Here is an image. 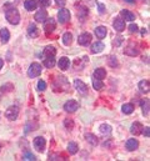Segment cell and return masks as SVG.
I'll use <instances>...</instances> for the list:
<instances>
[{"label":"cell","instance_id":"cell-20","mask_svg":"<svg viewBox=\"0 0 150 161\" xmlns=\"http://www.w3.org/2000/svg\"><path fill=\"white\" fill-rule=\"evenodd\" d=\"M0 39H1V43L3 44H6L10 39V33L8 29H1L0 30Z\"/></svg>","mask_w":150,"mask_h":161},{"label":"cell","instance_id":"cell-26","mask_svg":"<svg viewBox=\"0 0 150 161\" xmlns=\"http://www.w3.org/2000/svg\"><path fill=\"white\" fill-rule=\"evenodd\" d=\"M68 151H69V154H70V155H75V154L79 151V146H78V144H76V143H74V141L69 143V145H68Z\"/></svg>","mask_w":150,"mask_h":161},{"label":"cell","instance_id":"cell-45","mask_svg":"<svg viewBox=\"0 0 150 161\" xmlns=\"http://www.w3.org/2000/svg\"><path fill=\"white\" fill-rule=\"evenodd\" d=\"M3 65H4V60H3L1 58H0V69L3 68Z\"/></svg>","mask_w":150,"mask_h":161},{"label":"cell","instance_id":"cell-41","mask_svg":"<svg viewBox=\"0 0 150 161\" xmlns=\"http://www.w3.org/2000/svg\"><path fill=\"white\" fill-rule=\"evenodd\" d=\"M129 31H130V33H137V31H138V25H137V24H132V25L129 26Z\"/></svg>","mask_w":150,"mask_h":161},{"label":"cell","instance_id":"cell-3","mask_svg":"<svg viewBox=\"0 0 150 161\" xmlns=\"http://www.w3.org/2000/svg\"><path fill=\"white\" fill-rule=\"evenodd\" d=\"M5 116H6L9 120H11V121L16 120V119H18V116H19V107H18V106H15V105H13V106L8 107V109H6V111H5Z\"/></svg>","mask_w":150,"mask_h":161},{"label":"cell","instance_id":"cell-43","mask_svg":"<svg viewBox=\"0 0 150 161\" xmlns=\"http://www.w3.org/2000/svg\"><path fill=\"white\" fill-rule=\"evenodd\" d=\"M99 11H100V14L105 13V5L104 4H99Z\"/></svg>","mask_w":150,"mask_h":161},{"label":"cell","instance_id":"cell-12","mask_svg":"<svg viewBox=\"0 0 150 161\" xmlns=\"http://www.w3.org/2000/svg\"><path fill=\"white\" fill-rule=\"evenodd\" d=\"M143 127H144V126H143L140 122H134V124L130 126V132H132L133 135L138 136V135H140V134H142Z\"/></svg>","mask_w":150,"mask_h":161},{"label":"cell","instance_id":"cell-2","mask_svg":"<svg viewBox=\"0 0 150 161\" xmlns=\"http://www.w3.org/2000/svg\"><path fill=\"white\" fill-rule=\"evenodd\" d=\"M28 74H29L30 78H38V76L41 74V65H40L39 63H33V64L29 66Z\"/></svg>","mask_w":150,"mask_h":161},{"label":"cell","instance_id":"cell-28","mask_svg":"<svg viewBox=\"0 0 150 161\" xmlns=\"http://www.w3.org/2000/svg\"><path fill=\"white\" fill-rule=\"evenodd\" d=\"M63 43H64L65 46L71 45V43H73V35H71L70 33H65V34L63 35Z\"/></svg>","mask_w":150,"mask_h":161},{"label":"cell","instance_id":"cell-9","mask_svg":"<svg viewBox=\"0 0 150 161\" xmlns=\"http://www.w3.org/2000/svg\"><path fill=\"white\" fill-rule=\"evenodd\" d=\"M113 26H114V29H115L118 33H122L123 30H125V21H124V19H122V18H115V20H114V23H113Z\"/></svg>","mask_w":150,"mask_h":161},{"label":"cell","instance_id":"cell-34","mask_svg":"<svg viewBox=\"0 0 150 161\" xmlns=\"http://www.w3.org/2000/svg\"><path fill=\"white\" fill-rule=\"evenodd\" d=\"M109 65H110L111 68H115V66L119 65V63H118V60H116L115 56H110V58H109Z\"/></svg>","mask_w":150,"mask_h":161},{"label":"cell","instance_id":"cell-22","mask_svg":"<svg viewBox=\"0 0 150 161\" xmlns=\"http://www.w3.org/2000/svg\"><path fill=\"white\" fill-rule=\"evenodd\" d=\"M139 90L142 91V92H144V94H147V92H149V89H150V84H149V80H142L139 82Z\"/></svg>","mask_w":150,"mask_h":161},{"label":"cell","instance_id":"cell-7","mask_svg":"<svg viewBox=\"0 0 150 161\" xmlns=\"http://www.w3.org/2000/svg\"><path fill=\"white\" fill-rule=\"evenodd\" d=\"M74 86H75V89L78 90L79 94H81V95H86L88 94V86H86L85 82H83L81 80L74 81Z\"/></svg>","mask_w":150,"mask_h":161},{"label":"cell","instance_id":"cell-14","mask_svg":"<svg viewBox=\"0 0 150 161\" xmlns=\"http://www.w3.org/2000/svg\"><path fill=\"white\" fill-rule=\"evenodd\" d=\"M28 34L30 38H38L39 36V29L35 24H30L28 28Z\"/></svg>","mask_w":150,"mask_h":161},{"label":"cell","instance_id":"cell-25","mask_svg":"<svg viewBox=\"0 0 150 161\" xmlns=\"http://www.w3.org/2000/svg\"><path fill=\"white\" fill-rule=\"evenodd\" d=\"M122 16L125 19V20H128V21H134L135 20V15L132 13V11H129V10H122Z\"/></svg>","mask_w":150,"mask_h":161},{"label":"cell","instance_id":"cell-42","mask_svg":"<svg viewBox=\"0 0 150 161\" xmlns=\"http://www.w3.org/2000/svg\"><path fill=\"white\" fill-rule=\"evenodd\" d=\"M55 3L59 5V6H64L66 4V0H55Z\"/></svg>","mask_w":150,"mask_h":161},{"label":"cell","instance_id":"cell-35","mask_svg":"<svg viewBox=\"0 0 150 161\" xmlns=\"http://www.w3.org/2000/svg\"><path fill=\"white\" fill-rule=\"evenodd\" d=\"M64 125H65V127H66V129L71 130V129L74 127V121H73L71 119H66V120L64 121Z\"/></svg>","mask_w":150,"mask_h":161},{"label":"cell","instance_id":"cell-24","mask_svg":"<svg viewBox=\"0 0 150 161\" xmlns=\"http://www.w3.org/2000/svg\"><path fill=\"white\" fill-rule=\"evenodd\" d=\"M88 8H85V6H81V8H79L78 9V16H79V19H80V21H84L85 20V18L88 16Z\"/></svg>","mask_w":150,"mask_h":161},{"label":"cell","instance_id":"cell-38","mask_svg":"<svg viewBox=\"0 0 150 161\" xmlns=\"http://www.w3.org/2000/svg\"><path fill=\"white\" fill-rule=\"evenodd\" d=\"M38 89H39V91H44V90L46 89V84H45V81H43V80L39 81V84H38Z\"/></svg>","mask_w":150,"mask_h":161},{"label":"cell","instance_id":"cell-19","mask_svg":"<svg viewBox=\"0 0 150 161\" xmlns=\"http://www.w3.org/2000/svg\"><path fill=\"white\" fill-rule=\"evenodd\" d=\"M105 76H106V70H105L104 68H98V69L95 70V73H94V78H96V79H99V80L105 79Z\"/></svg>","mask_w":150,"mask_h":161},{"label":"cell","instance_id":"cell-39","mask_svg":"<svg viewBox=\"0 0 150 161\" xmlns=\"http://www.w3.org/2000/svg\"><path fill=\"white\" fill-rule=\"evenodd\" d=\"M39 4H40L41 8H45V6L50 5V0H39Z\"/></svg>","mask_w":150,"mask_h":161},{"label":"cell","instance_id":"cell-31","mask_svg":"<svg viewBox=\"0 0 150 161\" xmlns=\"http://www.w3.org/2000/svg\"><path fill=\"white\" fill-rule=\"evenodd\" d=\"M124 54H127V55H130V56H135V55H138L139 54V50L138 49H135V48H127L125 50H124Z\"/></svg>","mask_w":150,"mask_h":161},{"label":"cell","instance_id":"cell-1","mask_svg":"<svg viewBox=\"0 0 150 161\" xmlns=\"http://www.w3.org/2000/svg\"><path fill=\"white\" fill-rule=\"evenodd\" d=\"M4 9H5V18H6V20L11 25L19 24V21H20V14H19L18 9L14 8L13 5H6Z\"/></svg>","mask_w":150,"mask_h":161},{"label":"cell","instance_id":"cell-29","mask_svg":"<svg viewBox=\"0 0 150 161\" xmlns=\"http://www.w3.org/2000/svg\"><path fill=\"white\" fill-rule=\"evenodd\" d=\"M122 111H123L125 115H130V114L134 111V105H133V104H124L123 107H122Z\"/></svg>","mask_w":150,"mask_h":161},{"label":"cell","instance_id":"cell-32","mask_svg":"<svg viewBox=\"0 0 150 161\" xmlns=\"http://www.w3.org/2000/svg\"><path fill=\"white\" fill-rule=\"evenodd\" d=\"M149 100H144L143 102H142V109H143V114L145 115V116H148L149 115Z\"/></svg>","mask_w":150,"mask_h":161},{"label":"cell","instance_id":"cell-37","mask_svg":"<svg viewBox=\"0 0 150 161\" xmlns=\"http://www.w3.org/2000/svg\"><path fill=\"white\" fill-rule=\"evenodd\" d=\"M24 160L34 161V160H36V159H35V156H34L31 153H25V154H24Z\"/></svg>","mask_w":150,"mask_h":161},{"label":"cell","instance_id":"cell-5","mask_svg":"<svg viewBox=\"0 0 150 161\" xmlns=\"http://www.w3.org/2000/svg\"><path fill=\"white\" fill-rule=\"evenodd\" d=\"M58 19L61 24H66L70 21V13L68 9H60L59 14H58Z\"/></svg>","mask_w":150,"mask_h":161},{"label":"cell","instance_id":"cell-36","mask_svg":"<svg viewBox=\"0 0 150 161\" xmlns=\"http://www.w3.org/2000/svg\"><path fill=\"white\" fill-rule=\"evenodd\" d=\"M13 90V85L11 84H6L1 86V92H10Z\"/></svg>","mask_w":150,"mask_h":161},{"label":"cell","instance_id":"cell-11","mask_svg":"<svg viewBox=\"0 0 150 161\" xmlns=\"http://www.w3.org/2000/svg\"><path fill=\"white\" fill-rule=\"evenodd\" d=\"M34 19H35L38 23H44V21L48 19V13H46V10L41 9V10H39V11H36Z\"/></svg>","mask_w":150,"mask_h":161},{"label":"cell","instance_id":"cell-17","mask_svg":"<svg viewBox=\"0 0 150 161\" xmlns=\"http://www.w3.org/2000/svg\"><path fill=\"white\" fill-rule=\"evenodd\" d=\"M104 49H105V45H104L103 43H100V41H98V43H95V44L91 45V53H93V54H99V53H101Z\"/></svg>","mask_w":150,"mask_h":161},{"label":"cell","instance_id":"cell-6","mask_svg":"<svg viewBox=\"0 0 150 161\" xmlns=\"http://www.w3.org/2000/svg\"><path fill=\"white\" fill-rule=\"evenodd\" d=\"M45 144H46V141H45V139H44L43 136H38V138L34 139V146H35V149H36L38 151H40V153L44 151Z\"/></svg>","mask_w":150,"mask_h":161},{"label":"cell","instance_id":"cell-16","mask_svg":"<svg viewBox=\"0 0 150 161\" xmlns=\"http://www.w3.org/2000/svg\"><path fill=\"white\" fill-rule=\"evenodd\" d=\"M106 34H108V30L105 26H98L95 29V35L98 39H104L106 36Z\"/></svg>","mask_w":150,"mask_h":161},{"label":"cell","instance_id":"cell-18","mask_svg":"<svg viewBox=\"0 0 150 161\" xmlns=\"http://www.w3.org/2000/svg\"><path fill=\"white\" fill-rule=\"evenodd\" d=\"M85 139H86V141H88L90 145H93V146H96V145L99 144V141H98V138H96L94 134H90V132L85 134Z\"/></svg>","mask_w":150,"mask_h":161},{"label":"cell","instance_id":"cell-33","mask_svg":"<svg viewBox=\"0 0 150 161\" xmlns=\"http://www.w3.org/2000/svg\"><path fill=\"white\" fill-rule=\"evenodd\" d=\"M100 132H103V134H110L111 132V126L108 125V124H103L100 126Z\"/></svg>","mask_w":150,"mask_h":161},{"label":"cell","instance_id":"cell-21","mask_svg":"<svg viewBox=\"0 0 150 161\" xmlns=\"http://www.w3.org/2000/svg\"><path fill=\"white\" fill-rule=\"evenodd\" d=\"M24 6H25V9H26L28 11H33V10H35V9H36L38 3H36L35 0H25Z\"/></svg>","mask_w":150,"mask_h":161},{"label":"cell","instance_id":"cell-8","mask_svg":"<svg viewBox=\"0 0 150 161\" xmlns=\"http://www.w3.org/2000/svg\"><path fill=\"white\" fill-rule=\"evenodd\" d=\"M78 43H79L81 46H88V45L91 43V35H90L89 33L81 34V35L78 38Z\"/></svg>","mask_w":150,"mask_h":161},{"label":"cell","instance_id":"cell-27","mask_svg":"<svg viewBox=\"0 0 150 161\" xmlns=\"http://www.w3.org/2000/svg\"><path fill=\"white\" fill-rule=\"evenodd\" d=\"M44 65L48 69H51L53 66H55V56H49L44 59Z\"/></svg>","mask_w":150,"mask_h":161},{"label":"cell","instance_id":"cell-15","mask_svg":"<svg viewBox=\"0 0 150 161\" xmlns=\"http://www.w3.org/2000/svg\"><path fill=\"white\" fill-rule=\"evenodd\" d=\"M58 66H59L61 70H66V69H69V66H70V60H69V58L63 56V58L59 60Z\"/></svg>","mask_w":150,"mask_h":161},{"label":"cell","instance_id":"cell-13","mask_svg":"<svg viewBox=\"0 0 150 161\" xmlns=\"http://www.w3.org/2000/svg\"><path fill=\"white\" fill-rule=\"evenodd\" d=\"M139 148V141L137 140V139H129L128 141H127V149L129 150V151H134V150H137Z\"/></svg>","mask_w":150,"mask_h":161},{"label":"cell","instance_id":"cell-30","mask_svg":"<svg viewBox=\"0 0 150 161\" xmlns=\"http://www.w3.org/2000/svg\"><path fill=\"white\" fill-rule=\"evenodd\" d=\"M93 86H94V89L95 90H101L103 87H104V84H103V80H99V79H96V78H94L93 79Z\"/></svg>","mask_w":150,"mask_h":161},{"label":"cell","instance_id":"cell-10","mask_svg":"<svg viewBox=\"0 0 150 161\" xmlns=\"http://www.w3.org/2000/svg\"><path fill=\"white\" fill-rule=\"evenodd\" d=\"M44 29L46 33H53L56 29V23L54 19H46L44 21Z\"/></svg>","mask_w":150,"mask_h":161},{"label":"cell","instance_id":"cell-23","mask_svg":"<svg viewBox=\"0 0 150 161\" xmlns=\"http://www.w3.org/2000/svg\"><path fill=\"white\" fill-rule=\"evenodd\" d=\"M55 54H56V49H55L54 46H51V45H49V46H46V48L44 49V58L55 56Z\"/></svg>","mask_w":150,"mask_h":161},{"label":"cell","instance_id":"cell-40","mask_svg":"<svg viewBox=\"0 0 150 161\" xmlns=\"http://www.w3.org/2000/svg\"><path fill=\"white\" fill-rule=\"evenodd\" d=\"M142 134H144V136L149 138V136H150V127H149V126H147V127H143V131H142Z\"/></svg>","mask_w":150,"mask_h":161},{"label":"cell","instance_id":"cell-4","mask_svg":"<svg viewBox=\"0 0 150 161\" xmlns=\"http://www.w3.org/2000/svg\"><path fill=\"white\" fill-rule=\"evenodd\" d=\"M78 109H79V104L75 100H69L64 104V110L69 114H73V112L78 111Z\"/></svg>","mask_w":150,"mask_h":161},{"label":"cell","instance_id":"cell-44","mask_svg":"<svg viewBox=\"0 0 150 161\" xmlns=\"http://www.w3.org/2000/svg\"><path fill=\"white\" fill-rule=\"evenodd\" d=\"M124 1H127L129 4H135V0H124Z\"/></svg>","mask_w":150,"mask_h":161},{"label":"cell","instance_id":"cell-46","mask_svg":"<svg viewBox=\"0 0 150 161\" xmlns=\"http://www.w3.org/2000/svg\"><path fill=\"white\" fill-rule=\"evenodd\" d=\"M0 150H1V145H0Z\"/></svg>","mask_w":150,"mask_h":161}]
</instances>
